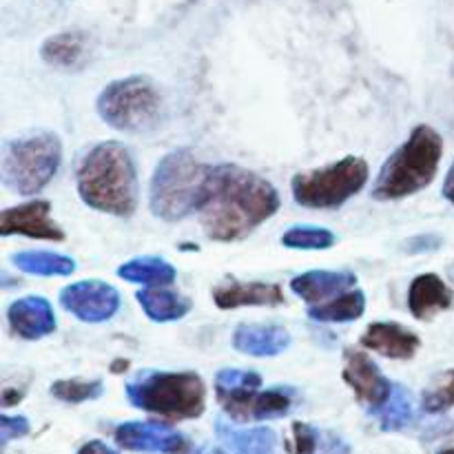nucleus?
<instances>
[{
    "label": "nucleus",
    "instance_id": "f257e3e1",
    "mask_svg": "<svg viewBox=\"0 0 454 454\" xmlns=\"http://www.w3.org/2000/svg\"><path fill=\"white\" fill-rule=\"evenodd\" d=\"M279 208V193L269 180L238 164L213 167L200 224L208 239L238 242L273 217Z\"/></svg>",
    "mask_w": 454,
    "mask_h": 454
},
{
    "label": "nucleus",
    "instance_id": "f03ea898",
    "mask_svg": "<svg viewBox=\"0 0 454 454\" xmlns=\"http://www.w3.org/2000/svg\"><path fill=\"white\" fill-rule=\"evenodd\" d=\"M78 193L96 211L129 217L137 208V171L129 149L120 142L93 146L75 171Z\"/></svg>",
    "mask_w": 454,
    "mask_h": 454
},
{
    "label": "nucleus",
    "instance_id": "7ed1b4c3",
    "mask_svg": "<svg viewBox=\"0 0 454 454\" xmlns=\"http://www.w3.org/2000/svg\"><path fill=\"white\" fill-rule=\"evenodd\" d=\"M442 155V136L428 124L415 127L408 140L380 168L372 184V198L390 202L424 191L437 176Z\"/></svg>",
    "mask_w": 454,
    "mask_h": 454
},
{
    "label": "nucleus",
    "instance_id": "20e7f679",
    "mask_svg": "<svg viewBox=\"0 0 454 454\" xmlns=\"http://www.w3.org/2000/svg\"><path fill=\"white\" fill-rule=\"evenodd\" d=\"M213 167L202 164L191 151L177 149L158 162L151 180L149 204L155 217L177 222L200 211Z\"/></svg>",
    "mask_w": 454,
    "mask_h": 454
},
{
    "label": "nucleus",
    "instance_id": "39448f33",
    "mask_svg": "<svg viewBox=\"0 0 454 454\" xmlns=\"http://www.w3.org/2000/svg\"><path fill=\"white\" fill-rule=\"evenodd\" d=\"M131 406L168 421L198 419L207 406V388L195 372L146 371L127 384Z\"/></svg>",
    "mask_w": 454,
    "mask_h": 454
},
{
    "label": "nucleus",
    "instance_id": "423d86ee",
    "mask_svg": "<svg viewBox=\"0 0 454 454\" xmlns=\"http://www.w3.org/2000/svg\"><path fill=\"white\" fill-rule=\"evenodd\" d=\"M62 146L53 133H34L3 145L0 177L7 189L20 195L40 193L60 168Z\"/></svg>",
    "mask_w": 454,
    "mask_h": 454
},
{
    "label": "nucleus",
    "instance_id": "0eeeda50",
    "mask_svg": "<svg viewBox=\"0 0 454 454\" xmlns=\"http://www.w3.org/2000/svg\"><path fill=\"white\" fill-rule=\"evenodd\" d=\"M98 114L118 131L146 133L160 124L162 98L149 78L131 75V78L115 80L100 93Z\"/></svg>",
    "mask_w": 454,
    "mask_h": 454
},
{
    "label": "nucleus",
    "instance_id": "6e6552de",
    "mask_svg": "<svg viewBox=\"0 0 454 454\" xmlns=\"http://www.w3.org/2000/svg\"><path fill=\"white\" fill-rule=\"evenodd\" d=\"M368 164L359 155L315 171H301L293 177V200L306 208H337L366 186Z\"/></svg>",
    "mask_w": 454,
    "mask_h": 454
},
{
    "label": "nucleus",
    "instance_id": "1a4fd4ad",
    "mask_svg": "<svg viewBox=\"0 0 454 454\" xmlns=\"http://www.w3.org/2000/svg\"><path fill=\"white\" fill-rule=\"evenodd\" d=\"M60 304L80 322L100 324L118 313L120 293L111 284L89 279V282H78L62 288Z\"/></svg>",
    "mask_w": 454,
    "mask_h": 454
},
{
    "label": "nucleus",
    "instance_id": "9d476101",
    "mask_svg": "<svg viewBox=\"0 0 454 454\" xmlns=\"http://www.w3.org/2000/svg\"><path fill=\"white\" fill-rule=\"evenodd\" d=\"M344 381L353 388L359 402L371 406V411L384 406L393 393V381L386 380L380 366L366 353L355 348H346L344 353Z\"/></svg>",
    "mask_w": 454,
    "mask_h": 454
},
{
    "label": "nucleus",
    "instance_id": "9b49d317",
    "mask_svg": "<svg viewBox=\"0 0 454 454\" xmlns=\"http://www.w3.org/2000/svg\"><path fill=\"white\" fill-rule=\"evenodd\" d=\"M0 235H4V238L7 235H27V238L49 239V242L65 239V231L51 220V204L47 200H34V202L3 211Z\"/></svg>",
    "mask_w": 454,
    "mask_h": 454
},
{
    "label": "nucleus",
    "instance_id": "f8f14e48",
    "mask_svg": "<svg viewBox=\"0 0 454 454\" xmlns=\"http://www.w3.org/2000/svg\"><path fill=\"white\" fill-rule=\"evenodd\" d=\"M115 442L131 452H162L180 454L186 448V439L167 424L153 421H129L115 428Z\"/></svg>",
    "mask_w": 454,
    "mask_h": 454
},
{
    "label": "nucleus",
    "instance_id": "ddd939ff",
    "mask_svg": "<svg viewBox=\"0 0 454 454\" xmlns=\"http://www.w3.org/2000/svg\"><path fill=\"white\" fill-rule=\"evenodd\" d=\"M293 388L288 386H275L270 390H257V393L247 395V397L231 399V402L222 403L224 412L229 415L231 421L238 424H253V421H266V419H279V417L288 415L293 408Z\"/></svg>",
    "mask_w": 454,
    "mask_h": 454
},
{
    "label": "nucleus",
    "instance_id": "4468645a",
    "mask_svg": "<svg viewBox=\"0 0 454 454\" xmlns=\"http://www.w3.org/2000/svg\"><path fill=\"white\" fill-rule=\"evenodd\" d=\"M9 328L22 340H40L56 331V315L44 297H22L7 310Z\"/></svg>",
    "mask_w": 454,
    "mask_h": 454
},
{
    "label": "nucleus",
    "instance_id": "2eb2a0df",
    "mask_svg": "<svg viewBox=\"0 0 454 454\" xmlns=\"http://www.w3.org/2000/svg\"><path fill=\"white\" fill-rule=\"evenodd\" d=\"M364 348L388 359H412L419 350L421 340L417 333L395 322H377L366 328L362 337Z\"/></svg>",
    "mask_w": 454,
    "mask_h": 454
},
{
    "label": "nucleus",
    "instance_id": "dca6fc26",
    "mask_svg": "<svg viewBox=\"0 0 454 454\" xmlns=\"http://www.w3.org/2000/svg\"><path fill=\"white\" fill-rule=\"evenodd\" d=\"M213 300L220 309H242V306H282L286 301L279 284L238 282L229 279L213 288Z\"/></svg>",
    "mask_w": 454,
    "mask_h": 454
},
{
    "label": "nucleus",
    "instance_id": "f3484780",
    "mask_svg": "<svg viewBox=\"0 0 454 454\" xmlns=\"http://www.w3.org/2000/svg\"><path fill=\"white\" fill-rule=\"evenodd\" d=\"M357 278L348 270H309L297 275L291 282V291L310 306L326 304L328 300L348 293L355 286Z\"/></svg>",
    "mask_w": 454,
    "mask_h": 454
},
{
    "label": "nucleus",
    "instance_id": "a211bd4d",
    "mask_svg": "<svg viewBox=\"0 0 454 454\" xmlns=\"http://www.w3.org/2000/svg\"><path fill=\"white\" fill-rule=\"evenodd\" d=\"M452 300V288L434 273L415 278L408 291V309L417 319H433L437 313L450 309Z\"/></svg>",
    "mask_w": 454,
    "mask_h": 454
},
{
    "label": "nucleus",
    "instance_id": "6ab92c4d",
    "mask_svg": "<svg viewBox=\"0 0 454 454\" xmlns=\"http://www.w3.org/2000/svg\"><path fill=\"white\" fill-rule=\"evenodd\" d=\"M235 350L253 357H275L291 346V335L282 326L239 324L233 335Z\"/></svg>",
    "mask_w": 454,
    "mask_h": 454
},
{
    "label": "nucleus",
    "instance_id": "aec40b11",
    "mask_svg": "<svg viewBox=\"0 0 454 454\" xmlns=\"http://www.w3.org/2000/svg\"><path fill=\"white\" fill-rule=\"evenodd\" d=\"M215 434L226 454H278V437L270 428H235L224 419L215 421Z\"/></svg>",
    "mask_w": 454,
    "mask_h": 454
},
{
    "label": "nucleus",
    "instance_id": "412c9836",
    "mask_svg": "<svg viewBox=\"0 0 454 454\" xmlns=\"http://www.w3.org/2000/svg\"><path fill=\"white\" fill-rule=\"evenodd\" d=\"M40 56L47 65L65 71H75L84 67L89 58V38L82 31H65L44 40Z\"/></svg>",
    "mask_w": 454,
    "mask_h": 454
},
{
    "label": "nucleus",
    "instance_id": "4be33fe9",
    "mask_svg": "<svg viewBox=\"0 0 454 454\" xmlns=\"http://www.w3.org/2000/svg\"><path fill=\"white\" fill-rule=\"evenodd\" d=\"M142 310L153 322H176L191 310V301L164 286H151L137 293Z\"/></svg>",
    "mask_w": 454,
    "mask_h": 454
},
{
    "label": "nucleus",
    "instance_id": "5701e85b",
    "mask_svg": "<svg viewBox=\"0 0 454 454\" xmlns=\"http://www.w3.org/2000/svg\"><path fill=\"white\" fill-rule=\"evenodd\" d=\"M118 275L127 282L146 284V286H168L176 279V269L162 257H136V260L124 262L118 269Z\"/></svg>",
    "mask_w": 454,
    "mask_h": 454
},
{
    "label": "nucleus",
    "instance_id": "b1692460",
    "mask_svg": "<svg viewBox=\"0 0 454 454\" xmlns=\"http://www.w3.org/2000/svg\"><path fill=\"white\" fill-rule=\"evenodd\" d=\"M366 310V295L362 291H348L344 295L335 297V300L326 301V304L310 306L309 317L315 322H328V324H344L359 319Z\"/></svg>",
    "mask_w": 454,
    "mask_h": 454
},
{
    "label": "nucleus",
    "instance_id": "393cba45",
    "mask_svg": "<svg viewBox=\"0 0 454 454\" xmlns=\"http://www.w3.org/2000/svg\"><path fill=\"white\" fill-rule=\"evenodd\" d=\"M12 262L25 273L40 278H65L75 270V262L71 257L49 251H22L16 253Z\"/></svg>",
    "mask_w": 454,
    "mask_h": 454
},
{
    "label": "nucleus",
    "instance_id": "a878e982",
    "mask_svg": "<svg viewBox=\"0 0 454 454\" xmlns=\"http://www.w3.org/2000/svg\"><path fill=\"white\" fill-rule=\"evenodd\" d=\"M371 412L375 415L381 430H386V433H397V430L408 428L412 424V419H415L411 393L402 384H393V393L386 399L384 406L375 408Z\"/></svg>",
    "mask_w": 454,
    "mask_h": 454
},
{
    "label": "nucleus",
    "instance_id": "bb28decb",
    "mask_svg": "<svg viewBox=\"0 0 454 454\" xmlns=\"http://www.w3.org/2000/svg\"><path fill=\"white\" fill-rule=\"evenodd\" d=\"M262 388V375L255 371H238V368H224L215 377L217 402L224 403L231 399L247 397Z\"/></svg>",
    "mask_w": 454,
    "mask_h": 454
},
{
    "label": "nucleus",
    "instance_id": "cd10ccee",
    "mask_svg": "<svg viewBox=\"0 0 454 454\" xmlns=\"http://www.w3.org/2000/svg\"><path fill=\"white\" fill-rule=\"evenodd\" d=\"M421 408L430 415H439L454 408V368L439 372L437 377L430 380L421 395Z\"/></svg>",
    "mask_w": 454,
    "mask_h": 454
},
{
    "label": "nucleus",
    "instance_id": "c85d7f7f",
    "mask_svg": "<svg viewBox=\"0 0 454 454\" xmlns=\"http://www.w3.org/2000/svg\"><path fill=\"white\" fill-rule=\"evenodd\" d=\"M282 244L297 251H326L335 244V235L322 226H293L282 235Z\"/></svg>",
    "mask_w": 454,
    "mask_h": 454
},
{
    "label": "nucleus",
    "instance_id": "c756f323",
    "mask_svg": "<svg viewBox=\"0 0 454 454\" xmlns=\"http://www.w3.org/2000/svg\"><path fill=\"white\" fill-rule=\"evenodd\" d=\"M105 393L102 381H80V380H60L51 386V395L65 403H84L93 402Z\"/></svg>",
    "mask_w": 454,
    "mask_h": 454
},
{
    "label": "nucleus",
    "instance_id": "7c9ffc66",
    "mask_svg": "<svg viewBox=\"0 0 454 454\" xmlns=\"http://www.w3.org/2000/svg\"><path fill=\"white\" fill-rule=\"evenodd\" d=\"M319 446V433L309 424L293 426V439L288 443L291 454H315Z\"/></svg>",
    "mask_w": 454,
    "mask_h": 454
},
{
    "label": "nucleus",
    "instance_id": "2f4dec72",
    "mask_svg": "<svg viewBox=\"0 0 454 454\" xmlns=\"http://www.w3.org/2000/svg\"><path fill=\"white\" fill-rule=\"evenodd\" d=\"M29 434V421L25 417H0V442L3 446H7L12 439H20Z\"/></svg>",
    "mask_w": 454,
    "mask_h": 454
},
{
    "label": "nucleus",
    "instance_id": "473e14b6",
    "mask_svg": "<svg viewBox=\"0 0 454 454\" xmlns=\"http://www.w3.org/2000/svg\"><path fill=\"white\" fill-rule=\"evenodd\" d=\"M78 454H118V452L111 450V448L102 442H89L80 448Z\"/></svg>",
    "mask_w": 454,
    "mask_h": 454
},
{
    "label": "nucleus",
    "instance_id": "72a5a7b5",
    "mask_svg": "<svg viewBox=\"0 0 454 454\" xmlns=\"http://www.w3.org/2000/svg\"><path fill=\"white\" fill-rule=\"evenodd\" d=\"M443 198H446L450 204H454V162L450 171H448L446 182H443Z\"/></svg>",
    "mask_w": 454,
    "mask_h": 454
},
{
    "label": "nucleus",
    "instance_id": "f704fd0d",
    "mask_svg": "<svg viewBox=\"0 0 454 454\" xmlns=\"http://www.w3.org/2000/svg\"><path fill=\"white\" fill-rule=\"evenodd\" d=\"M180 454H202V450H200V448H195V446H191V443H186V448Z\"/></svg>",
    "mask_w": 454,
    "mask_h": 454
},
{
    "label": "nucleus",
    "instance_id": "c9c22d12",
    "mask_svg": "<svg viewBox=\"0 0 454 454\" xmlns=\"http://www.w3.org/2000/svg\"><path fill=\"white\" fill-rule=\"evenodd\" d=\"M439 454H454V448H448V450H442Z\"/></svg>",
    "mask_w": 454,
    "mask_h": 454
},
{
    "label": "nucleus",
    "instance_id": "e433bc0d",
    "mask_svg": "<svg viewBox=\"0 0 454 454\" xmlns=\"http://www.w3.org/2000/svg\"><path fill=\"white\" fill-rule=\"evenodd\" d=\"M211 454H226V452L224 450H213Z\"/></svg>",
    "mask_w": 454,
    "mask_h": 454
}]
</instances>
